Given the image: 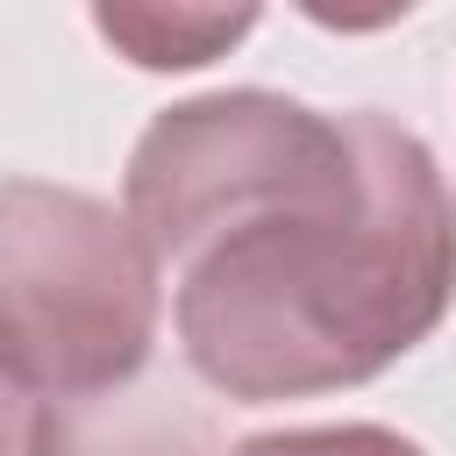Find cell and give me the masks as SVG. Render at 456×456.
Instances as JSON below:
<instances>
[{"instance_id":"cell-2","label":"cell","mask_w":456,"mask_h":456,"mask_svg":"<svg viewBox=\"0 0 456 456\" xmlns=\"http://www.w3.org/2000/svg\"><path fill=\"white\" fill-rule=\"evenodd\" d=\"M164 256L100 192L0 185V363L43 399H107L150 370Z\"/></svg>"},{"instance_id":"cell-7","label":"cell","mask_w":456,"mask_h":456,"mask_svg":"<svg viewBox=\"0 0 456 456\" xmlns=\"http://www.w3.org/2000/svg\"><path fill=\"white\" fill-rule=\"evenodd\" d=\"M36 413H43V399L0 363V456H28V435H36Z\"/></svg>"},{"instance_id":"cell-3","label":"cell","mask_w":456,"mask_h":456,"mask_svg":"<svg viewBox=\"0 0 456 456\" xmlns=\"http://www.w3.org/2000/svg\"><path fill=\"white\" fill-rule=\"evenodd\" d=\"M356 192L363 157L349 114H321L271 86L171 100L150 114L121 171V214L171 264H192L256 221L349 207Z\"/></svg>"},{"instance_id":"cell-1","label":"cell","mask_w":456,"mask_h":456,"mask_svg":"<svg viewBox=\"0 0 456 456\" xmlns=\"http://www.w3.org/2000/svg\"><path fill=\"white\" fill-rule=\"evenodd\" d=\"M349 128L363 157L349 207L256 221L200 249L178 278V349L235 406L370 385L456 299V192L435 150L370 107Z\"/></svg>"},{"instance_id":"cell-5","label":"cell","mask_w":456,"mask_h":456,"mask_svg":"<svg viewBox=\"0 0 456 456\" xmlns=\"http://www.w3.org/2000/svg\"><path fill=\"white\" fill-rule=\"evenodd\" d=\"M256 21H264V7H164V0H100L93 7V36L114 57H128L135 71H200V64L228 57Z\"/></svg>"},{"instance_id":"cell-4","label":"cell","mask_w":456,"mask_h":456,"mask_svg":"<svg viewBox=\"0 0 456 456\" xmlns=\"http://www.w3.org/2000/svg\"><path fill=\"white\" fill-rule=\"evenodd\" d=\"M28 456H221V442L207 413L171 392H107L43 406Z\"/></svg>"},{"instance_id":"cell-6","label":"cell","mask_w":456,"mask_h":456,"mask_svg":"<svg viewBox=\"0 0 456 456\" xmlns=\"http://www.w3.org/2000/svg\"><path fill=\"white\" fill-rule=\"evenodd\" d=\"M228 456H428L413 435L385 428V420H328V428H271V435H242Z\"/></svg>"}]
</instances>
